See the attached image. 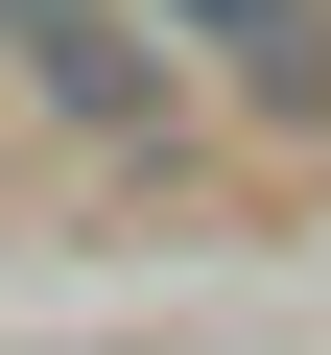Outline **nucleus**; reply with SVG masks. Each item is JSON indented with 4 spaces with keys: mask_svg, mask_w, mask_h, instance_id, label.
I'll return each instance as SVG.
<instances>
[{
    "mask_svg": "<svg viewBox=\"0 0 331 355\" xmlns=\"http://www.w3.org/2000/svg\"><path fill=\"white\" fill-rule=\"evenodd\" d=\"M166 48H190V95H237L260 142H331V0H142Z\"/></svg>",
    "mask_w": 331,
    "mask_h": 355,
    "instance_id": "nucleus-2",
    "label": "nucleus"
},
{
    "mask_svg": "<svg viewBox=\"0 0 331 355\" xmlns=\"http://www.w3.org/2000/svg\"><path fill=\"white\" fill-rule=\"evenodd\" d=\"M190 48L142 24V0H0V142L95 166V190H142V166H190Z\"/></svg>",
    "mask_w": 331,
    "mask_h": 355,
    "instance_id": "nucleus-1",
    "label": "nucleus"
}]
</instances>
